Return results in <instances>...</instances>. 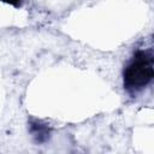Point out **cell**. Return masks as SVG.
Masks as SVG:
<instances>
[{"label":"cell","mask_w":154,"mask_h":154,"mask_svg":"<svg viewBox=\"0 0 154 154\" xmlns=\"http://www.w3.org/2000/svg\"><path fill=\"white\" fill-rule=\"evenodd\" d=\"M154 76L152 49H138L123 70V84L128 93L137 94L148 87Z\"/></svg>","instance_id":"1"},{"label":"cell","mask_w":154,"mask_h":154,"mask_svg":"<svg viewBox=\"0 0 154 154\" xmlns=\"http://www.w3.org/2000/svg\"><path fill=\"white\" fill-rule=\"evenodd\" d=\"M30 132L32 134L35 140L40 143L46 142L49 137V129L46 126V124H42L40 122L30 123Z\"/></svg>","instance_id":"2"},{"label":"cell","mask_w":154,"mask_h":154,"mask_svg":"<svg viewBox=\"0 0 154 154\" xmlns=\"http://www.w3.org/2000/svg\"><path fill=\"white\" fill-rule=\"evenodd\" d=\"M5 4H8V5H12L14 7H19L22 5V0H0Z\"/></svg>","instance_id":"3"}]
</instances>
